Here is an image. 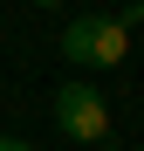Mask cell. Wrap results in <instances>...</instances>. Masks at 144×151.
I'll list each match as a JSON object with an SVG mask.
<instances>
[{"mask_svg": "<svg viewBox=\"0 0 144 151\" xmlns=\"http://www.w3.org/2000/svg\"><path fill=\"white\" fill-rule=\"evenodd\" d=\"M62 55L76 62V69H117V62L130 55V28L110 21V14H76L62 28Z\"/></svg>", "mask_w": 144, "mask_h": 151, "instance_id": "cell-1", "label": "cell"}, {"mask_svg": "<svg viewBox=\"0 0 144 151\" xmlns=\"http://www.w3.org/2000/svg\"><path fill=\"white\" fill-rule=\"evenodd\" d=\"M55 124H62L76 144H103V137H110V103H103L89 83H62V89H55Z\"/></svg>", "mask_w": 144, "mask_h": 151, "instance_id": "cell-2", "label": "cell"}, {"mask_svg": "<svg viewBox=\"0 0 144 151\" xmlns=\"http://www.w3.org/2000/svg\"><path fill=\"white\" fill-rule=\"evenodd\" d=\"M0 151H34V144H21V137H0Z\"/></svg>", "mask_w": 144, "mask_h": 151, "instance_id": "cell-3", "label": "cell"}, {"mask_svg": "<svg viewBox=\"0 0 144 151\" xmlns=\"http://www.w3.org/2000/svg\"><path fill=\"white\" fill-rule=\"evenodd\" d=\"M34 7H55V0H34Z\"/></svg>", "mask_w": 144, "mask_h": 151, "instance_id": "cell-4", "label": "cell"}]
</instances>
